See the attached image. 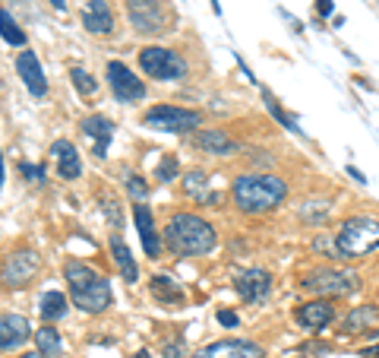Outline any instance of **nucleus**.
Returning <instances> with one entry per match:
<instances>
[{
    "label": "nucleus",
    "instance_id": "38",
    "mask_svg": "<svg viewBox=\"0 0 379 358\" xmlns=\"http://www.w3.org/2000/svg\"><path fill=\"white\" fill-rule=\"evenodd\" d=\"M51 7H54V10H67V0H51Z\"/></svg>",
    "mask_w": 379,
    "mask_h": 358
},
{
    "label": "nucleus",
    "instance_id": "11",
    "mask_svg": "<svg viewBox=\"0 0 379 358\" xmlns=\"http://www.w3.org/2000/svg\"><path fill=\"white\" fill-rule=\"evenodd\" d=\"M193 358H265V349L250 339H218L202 345Z\"/></svg>",
    "mask_w": 379,
    "mask_h": 358
},
{
    "label": "nucleus",
    "instance_id": "18",
    "mask_svg": "<svg viewBox=\"0 0 379 358\" xmlns=\"http://www.w3.org/2000/svg\"><path fill=\"white\" fill-rule=\"evenodd\" d=\"M51 155H54V165H57V174L63 181H76L82 174V162H79V153L69 140H54L51 146Z\"/></svg>",
    "mask_w": 379,
    "mask_h": 358
},
{
    "label": "nucleus",
    "instance_id": "40",
    "mask_svg": "<svg viewBox=\"0 0 379 358\" xmlns=\"http://www.w3.org/2000/svg\"><path fill=\"white\" fill-rule=\"evenodd\" d=\"M0 187H4V155H0Z\"/></svg>",
    "mask_w": 379,
    "mask_h": 358
},
{
    "label": "nucleus",
    "instance_id": "36",
    "mask_svg": "<svg viewBox=\"0 0 379 358\" xmlns=\"http://www.w3.org/2000/svg\"><path fill=\"white\" fill-rule=\"evenodd\" d=\"M345 172H347V174H351V178H354V181H357V184H366V174H364V172H360V168L347 165V168H345Z\"/></svg>",
    "mask_w": 379,
    "mask_h": 358
},
{
    "label": "nucleus",
    "instance_id": "5",
    "mask_svg": "<svg viewBox=\"0 0 379 358\" xmlns=\"http://www.w3.org/2000/svg\"><path fill=\"white\" fill-rule=\"evenodd\" d=\"M139 67H142L145 77L158 79V83H174V79H180L187 73V60L180 54L158 45H149L139 51Z\"/></svg>",
    "mask_w": 379,
    "mask_h": 358
},
{
    "label": "nucleus",
    "instance_id": "27",
    "mask_svg": "<svg viewBox=\"0 0 379 358\" xmlns=\"http://www.w3.org/2000/svg\"><path fill=\"white\" fill-rule=\"evenodd\" d=\"M0 35H4V41L6 45H16V48H22L25 45V32L19 29V23L13 20L6 10H0Z\"/></svg>",
    "mask_w": 379,
    "mask_h": 358
},
{
    "label": "nucleus",
    "instance_id": "2",
    "mask_svg": "<svg viewBox=\"0 0 379 358\" xmlns=\"http://www.w3.org/2000/svg\"><path fill=\"white\" fill-rule=\"evenodd\" d=\"M164 244L177 257H202L215 250L218 235H215V225L196 212H177L164 225Z\"/></svg>",
    "mask_w": 379,
    "mask_h": 358
},
{
    "label": "nucleus",
    "instance_id": "25",
    "mask_svg": "<svg viewBox=\"0 0 379 358\" xmlns=\"http://www.w3.org/2000/svg\"><path fill=\"white\" fill-rule=\"evenodd\" d=\"M32 336H35V345H38V352H41L44 358H57V355H60L63 343H60V333H57L54 326H41V330L32 333Z\"/></svg>",
    "mask_w": 379,
    "mask_h": 358
},
{
    "label": "nucleus",
    "instance_id": "16",
    "mask_svg": "<svg viewBox=\"0 0 379 358\" xmlns=\"http://www.w3.org/2000/svg\"><path fill=\"white\" fill-rule=\"evenodd\" d=\"M133 222H136V231L142 238V248H145V257L155 260L161 254V238H158V229H155V219H152V210L145 203H136L133 206Z\"/></svg>",
    "mask_w": 379,
    "mask_h": 358
},
{
    "label": "nucleus",
    "instance_id": "34",
    "mask_svg": "<svg viewBox=\"0 0 379 358\" xmlns=\"http://www.w3.org/2000/svg\"><path fill=\"white\" fill-rule=\"evenodd\" d=\"M218 324L231 330V326H237V324H240V317H237L234 311H218Z\"/></svg>",
    "mask_w": 379,
    "mask_h": 358
},
{
    "label": "nucleus",
    "instance_id": "14",
    "mask_svg": "<svg viewBox=\"0 0 379 358\" xmlns=\"http://www.w3.org/2000/svg\"><path fill=\"white\" fill-rule=\"evenodd\" d=\"M32 339V326L22 314H0V352H13Z\"/></svg>",
    "mask_w": 379,
    "mask_h": 358
},
{
    "label": "nucleus",
    "instance_id": "19",
    "mask_svg": "<svg viewBox=\"0 0 379 358\" xmlns=\"http://www.w3.org/2000/svg\"><path fill=\"white\" fill-rule=\"evenodd\" d=\"M114 130L117 127H114L111 117H105V115H92V117L82 121V134L95 143V155H98V159H105L107 155V143L114 140Z\"/></svg>",
    "mask_w": 379,
    "mask_h": 358
},
{
    "label": "nucleus",
    "instance_id": "13",
    "mask_svg": "<svg viewBox=\"0 0 379 358\" xmlns=\"http://www.w3.org/2000/svg\"><path fill=\"white\" fill-rule=\"evenodd\" d=\"M297 324L303 326V330L310 333H322L328 324L335 320V305L328 298H313V301H303L300 307H297Z\"/></svg>",
    "mask_w": 379,
    "mask_h": 358
},
{
    "label": "nucleus",
    "instance_id": "4",
    "mask_svg": "<svg viewBox=\"0 0 379 358\" xmlns=\"http://www.w3.org/2000/svg\"><path fill=\"white\" fill-rule=\"evenodd\" d=\"M338 260H360L379 250V219L376 216H347L332 238Z\"/></svg>",
    "mask_w": 379,
    "mask_h": 358
},
{
    "label": "nucleus",
    "instance_id": "15",
    "mask_svg": "<svg viewBox=\"0 0 379 358\" xmlns=\"http://www.w3.org/2000/svg\"><path fill=\"white\" fill-rule=\"evenodd\" d=\"M16 73H19V79L25 83V89H29L35 98H41L44 92H48V79H44V70H41V64H38L35 51L19 54L16 58Z\"/></svg>",
    "mask_w": 379,
    "mask_h": 358
},
{
    "label": "nucleus",
    "instance_id": "31",
    "mask_svg": "<svg viewBox=\"0 0 379 358\" xmlns=\"http://www.w3.org/2000/svg\"><path fill=\"white\" fill-rule=\"evenodd\" d=\"M177 178V155H164L158 162V181H174Z\"/></svg>",
    "mask_w": 379,
    "mask_h": 358
},
{
    "label": "nucleus",
    "instance_id": "20",
    "mask_svg": "<svg viewBox=\"0 0 379 358\" xmlns=\"http://www.w3.org/2000/svg\"><path fill=\"white\" fill-rule=\"evenodd\" d=\"M193 143L199 149H206V153H212V155H234L240 149V143L231 140L225 130H199V134L193 136Z\"/></svg>",
    "mask_w": 379,
    "mask_h": 358
},
{
    "label": "nucleus",
    "instance_id": "8",
    "mask_svg": "<svg viewBox=\"0 0 379 358\" xmlns=\"http://www.w3.org/2000/svg\"><path fill=\"white\" fill-rule=\"evenodd\" d=\"M130 26L139 35H161L168 32V13L161 0H124Z\"/></svg>",
    "mask_w": 379,
    "mask_h": 358
},
{
    "label": "nucleus",
    "instance_id": "26",
    "mask_svg": "<svg viewBox=\"0 0 379 358\" xmlns=\"http://www.w3.org/2000/svg\"><path fill=\"white\" fill-rule=\"evenodd\" d=\"M262 102H265V108H269V111H272V117H275V121H278V124H284V127H288V130H291V134L303 136L300 124H297V121H294V117H291V115H288V111H284V108H281V105H278V102H275V96H272V92H265V89H262Z\"/></svg>",
    "mask_w": 379,
    "mask_h": 358
},
{
    "label": "nucleus",
    "instance_id": "41",
    "mask_svg": "<svg viewBox=\"0 0 379 358\" xmlns=\"http://www.w3.org/2000/svg\"><path fill=\"white\" fill-rule=\"evenodd\" d=\"M136 358H152V355H149V352H145V349H139V352H136Z\"/></svg>",
    "mask_w": 379,
    "mask_h": 358
},
{
    "label": "nucleus",
    "instance_id": "1",
    "mask_svg": "<svg viewBox=\"0 0 379 358\" xmlns=\"http://www.w3.org/2000/svg\"><path fill=\"white\" fill-rule=\"evenodd\" d=\"M288 197V181L278 174L253 172V174H237L231 184V200L240 212L246 216H262L284 203Z\"/></svg>",
    "mask_w": 379,
    "mask_h": 358
},
{
    "label": "nucleus",
    "instance_id": "12",
    "mask_svg": "<svg viewBox=\"0 0 379 358\" xmlns=\"http://www.w3.org/2000/svg\"><path fill=\"white\" fill-rule=\"evenodd\" d=\"M234 288H237L240 301L259 305V301H265L272 292V276L265 273V269H244V273H237V279H234Z\"/></svg>",
    "mask_w": 379,
    "mask_h": 358
},
{
    "label": "nucleus",
    "instance_id": "24",
    "mask_svg": "<svg viewBox=\"0 0 379 358\" xmlns=\"http://www.w3.org/2000/svg\"><path fill=\"white\" fill-rule=\"evenodd\" d=\"M38 314H41L44 320H51V324L60 320L63 314H67V298H63V292H54V288L44 292L41 301H38Z\"/></svg>",
    "mask_w": 379,
    "mask_h": 358
},
{
    "label": "nucleus",
    "instance_id": "7",
    "mask_svg": "<svg viewBox=\"0 0 379 358\" xmlns=\"http://www.w3.org/2000/svg\"><path fill=\"white\" fill-rule=\"evenodd\" d=\"M142 124L149 130H161V134H187V130L199 127L202 115L193 108H177V105H152Z\"/></svg>",
    "mask_w": 379,
    "mask_h": 358
},
{
    "label": "nucleus",
    "instance_id": "32",
    "mask_svg": "<svg viewBox=\"0 0 379 358\" xmlns=\"http://www.w3.org/2000/svg\"><path fill=\"white\" fill-rule=\"evenodd\" d=\"M19 172H22V178H29L32 184H41V181H44V168H41V165H32V162H22V165H19Z\"/></svg>",
    "mask_w": 379,
    "mask_h": 358
},
{
    "label": "nucleus",
    "instance_id": "9",
    "mask_svg": "<svg viewBox=\"0 0 379 358\" xmlns=\"http://www.w3.org/2000/svg\"><path fill=\"white\" fill-rule=\"evenodd\" d=\"M38 267H41V260H38L35 250H13V254H6L4 260H0V286L4 288L29 286V282L35 279Z\"/></svg>",
    "mask_w": 379,
    "mask_h": 358
},
{
    "label": "nucleus",
    "instance_id": "22",
    "mask_svg": "<svg viewBox=\"0 0 379 358\" xmlns=\"http://www.w3.org/2000/svg\"><path fill=\"white\" fill-rule=\"evenodd\" d=\"M111 254H114V260H117V267H120V273H124V279H126V282H136V279H139V267H136V260H133L130 248L124 244V238H120V235H111Z\"/></svg>",
    "mask_w": 379,
    "mask_h": 358
},
{
    "label": "nucleus",
    "instance_id": "28",
    "mask_svg": "<svg viewBox=\"0 0 379 358\" xmlns=\"http://www.w3.org/2000/svg\"><path fill=\"white\" fill-rule=\"evenodd\" d=\"M69 79H73V86H76V92L79 96H95V89H98V83H95V77L86 70V67H69Z\"/></svg>",
    "mask_w": 379,
    "mask_h": 358
},
{
    "label": "nucleus",
    "instance_id": "21",
    "mask_svg": "<svg viewBox=\"0 0 379 358\" xmlns=\"http://www.w3.org/2000/svg\"><path fill=\"white\" fill-rule=\"evenodd\" d=\"M379 320V307L376 305H357L351 307V311L345 314V320H341L338 333H345V336H354V333H364L366 326H373Z\"/></svg>",
    "mask_w": 379,
    "mask_h": 358
},
{
    "label": "nucleus",
    "instance_id": "39",
    "mask_svg": "<svg viewBox=\"0 0 379 358\" xmlns=\"http://www.w3.org/2000/svg\"><path fill=\"white\" fill-rule=\"evenodd\" d=\"M22 358H44V355H41V352H25Z\"/></svg>",
    "mask_w": 379,
    "mask_h": 358
},
{
    "label": "nucleus",
    "instance_id": "33",
    "mask_svg": "<svg viewBox=\"0 0 379 358\" xmlns=\"http://www.w3.org/2000/svg\"><path fill=\"white\" fill-rule=\"evenodd\" d=\"M164 358H187L180 336H174V339H168V343H164Z\"/></svg>",
    "mask_w": 379,
    "mask_h": 358
},
{
    "label": "nucleus",
    "instance_id": "6",
    "mask_svg": "<svg viewBox=\"0 0 379 358\" xmlns=\"http://www.w3.org/2000/svg\"><path fill=\"white\" fill-rule=\"evenodd\" d=\"M307 292L313 295H351L360 288V276L351 273V269H338V267H319L313 269V273L303 276L300 282Z\"/></svg>",
    "mask_w": 379,
    "mask_h": 358
},
{
    "label": "nucleus",
    "instance_id": "23",
    "mask_svg": "<svg viewBox=\"0 0 379 358\" xmlns=\"http://www.w3.org/2000/svg\"><path fill=\"white\" fill-rule=\"evenodd\" d=\"M152 295H155L158 301H164V305H180L183 301V288L177 286L171 276H152Z\"/></svg>",
    "mask_w": 379,
    "mask_h": 358
},
{
    "label": "nucleus",
    "instance_id": "37",
    "mask_svg": "<svg viewBox=\"0 0 379 358\" xmlns=\"http://www.w3.org/2000/svg\"><path fill=\"white\" fill-rule=\"evenodd\" d=\"M364 358H379V343H376V345H366V349H364Z\"/></svg>",
    "mask_w": 379,
    "mask_h": 358
},
{
    "label": "nucleus",
    "instance_id": "29",
    "mask_svg": "<svg viewBox=\"0 0 379 358\" xmlns=\"http://www.w3.org/2000/svg\"><path fill=\"white\" fill-rule=\"evenodd\" d=\"M206 187H208V174L206 172H190L187 178H183V191L190 193V197H196V200H202L206 203Z\"/></svg>",
    "mask_w": 379,
    "mask_h": 358
},
{
    "label": "nucleus",
    "instance_id": "35",
    "mask_svg": "<svg viewBox=\"0 0 379 358\" xmlns=\"http://www.w3.org/2000/svg\"><path fill=\"white\" fill-rule=\"evenodd\" d=\"M332 10H335V4H332V0H316V16H322V20H328V16H332Z\"/></svg>",
    "mask_w": 379,
    "mask_h": 358
},
{
    "label": "nucleus",
    "instance_id": "30",
    "mask_svg": "<svg viewBox=\"0 0 379 358\" xmlns=\"http://www.w3.org/2000/svg\"><path fill=\"white\" fill-rule=\"evenodd\" d=\"M126 191H130L133 203H142L145 193H149V187H145V181L139 178V174H126Z\"/></svg>",
    "mask_w": 379,
    "mask_h": 358
},
{
    "label": "nucleus",
    "instance_id": "3",
    "mask_svg": "<svg viewBox=\"0 0 379 358\" xmlns=\"http://www.w3.org/2000/svg\"><path fill=\"white\" fill-rule=\"evenodd\" d=\"M63 273H67V282H69V298H73V305L79 307V311L101 314L105 307H111V301H114L111 282L101 273H95L88 263L69 260Z\"/></svg>",
    "mask_w": 379,
    "mask_h": 358
},
{
    "label": "nucleus",
    "instance_id": "10",
    "mask_svg": "<svg viewBox=\"0 0 379 358\" xmlns=\"http://www.w3.org/2000/svg\"><path fill=\"white\" fill-rule=\"evenodd\" d=\"M105 73H107V86H111L117 102H139L145 96V83L126 64H120V60H111L105 67Z\"/></svg>",
    "mask_w": 379,
    "mask_h": 358
},
{
    "label": "nucleus",
    "instance_id": "17",
    "mask_svg": "<svg viewBox=\"0 0 379 358\" xmlns=\"http://www.w3.org/2000/svg\"><path fill=\"white\" fill-rule=\"evenodd\" d=\"M82 26L95 35H111L114 32V13L107 0H88L82 7Z\"/></svg>",
    "mask_w": 379,
    "mask_h": 358
}]
</instances>
